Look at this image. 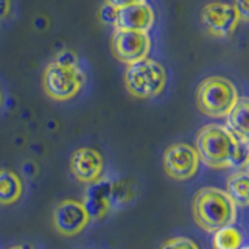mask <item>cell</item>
Returning <instances> with one entry per match:
<instances>
[{
  "instance_id": "obj_1",
  "label": "cell",
  "mask_w": 249,
  "mask_h": 249,
  "mask_svg": "<svg viewBox=\"0 0 249 249\" xmlns=\"http://www.w3.org/2000/svg\"><path fill=\"white\" fill-rule=\"evenodd\" d=\"M248 143L249 142L238 140L224 124L209 123L196 134L195 150L199 160L210 168L241 170L248 168Z\"/></svg>"
},
{
  "instance_id": "obj_2",
  "label": "cell",
  "mask_w": 249,
  "mask_h": 249,
  "mask_svg": "<svg viewBox=\"0 0 249 249\" xmlns=\"http://www.w3.org/2000/svg\"><path fill=\"white\" fill-rule=\"evenodd\" d=\"M192 213L199 229L213 233L216 229L235 223L237 206L224 190L218 187H204L195 193Z\"/></svg>"
},
{
  "instance_id": "obj_3",
  "label": "cell",
  "mask_w": 249,
  "mask_h": 249,
  "mask_svg": "<svg viewBox=\"0 0 249 249\" xmlns=\"http://www.w3.org/2000/svg\"><path fill=\"white\" fill-rule=\"evenodd\" d=\"M124 88L136 98H154L162 93L167 84V72L159 61L145 58L126 66Z\"/></svg>"
},
{
  "instance_id": "obj_4",
  "label": "cell",
  "mask_w": 249,
  "mask_h": 249,
  "mask_svg": "<svg viewBox=\"0 0 249 249\" xmlns=\"http://www.w3.org/2000/svg\"><path fill=\"white\" fill-rule=\"evenodd\" d=\"M235 84L224 76H209L202 80L196 90L199 111L212 119H224L238 100Z\"/></svg>"
},
{
  "instance_id": "obj_5",
  "label": "cell",
  "mask_w": 249,
  "mask_h": 249,
  "mask_svg": "<svg viewBox=\"0 0 249 249\" xmlns=\"http://www.w3.org/2000/svg\"><path fill=\"white\" fill-rule=\"evenodd\" d=\"M84 83L86 75L80 66L66 67L52 61L42 73L44 92L54 101L72 100L80 93Z\"/></svg>"
},
{
  "instance_id": "obj_6",
  "label": "cell",
  "mask_w": 249,
  "mask_h": 249,
  "mask_svg": "<svg viewBox=\"0 0 249 249\" xmlns=\"http://www.w3.org/2000/svg\"><path fill=\"white\" fill-rule=\"evenodd\" d=\"M112 54L123 64H132L148 58L151 52V37L145 31L115 30L111 37Z\"/></svg>"
},
{
  "instance_id": "obj_7",
  "label": "cell",
  "mask_w": 249,
  "mask_h": 249,
  "mask_svg": "<svg viewBox=\"0 0 249 249\" xmlns=\"http://www.w3.org/2000/svg\"><path fill=\"white\" fill-rule=\"evenodd\" d=\"M162 165L165 173L176 181H187L196 175L199 158L195 146L187 143H173L163 151Z\"/></svg>"
},
{
  "instance_id": "obj_8",
  "label": "cell",
  "mask_w": 249,
  "mask_h": 249,
  "mask_svg": "<svg viewBox=\"0 0 249 249\" xmlns=\"http://www.w3.org/2000/svg\"><path fill=\"white\" fill-rule=\"evenodd\" d=\"M201 22L212 36L228 37L238 27L240 16L232 3L212 2L202 8Z\"/></svg>"
},
{
  "instance_id": "obj_9",
  "label": "cell",
  "mask_w": 249,
  "mask_h": 249,
  "mask_svg": "<svg viewBox=\"0 0 249 249\" xmlns=\"http://www.w3.org/2000/svg\"><path fill=\"white\" fill-rule=\"evenodd\" d=\"M90 221L83 202L75 199H64L54 207L53 226L61 235L75 237L83 232Z\"/></svg>"
},
{
  "instance_id": "obj_10",
  "label": "cell",
  "mask_w": 249,
  "mask_h": 249,
  "mask_svg": "<svg viewBox=\"0 0 249 249\" xmlns=\"http://www.w3.org/2000/svg\"><path fill=\"white\" fill-rule=\"evenodd\" d=\"M105 168L103 156L95 148H78L70 156V171L80 182L93 184L101 179Z\"/></svg>"
},
{
  "instance_id": "obj_11",
  "label": "cell",
  "mask_w": 249,
  "mask_h": 249,
  "mask_svg": "<svg viewBox=\"0 0 249 249\" xmlns=\"http://www.w3.org/2000/svg\"><path fill=\"white\" fill-rule=\"evenodd\" d=\"M117 198L115 185L107 179H98L97 182L89 184V189L86 192L83 206L88 212L90 220H101L112 207Z\"/></svg>"
},
{
  "instance_id": "obj_12",
  "label": "cell",
  "mask_w": 249,
  "mask_h": 249,
  "mask_svg": "<svg viewBox=\"0 0 249 249\" xmlns=\"http://www.w3.org/2000/svg\"><path fill=\"white\" fill-rule=\"evenodd\" d=\"M154 10L148 2L128 5L117 10L115 30H131V31H145L148 33L154 25Z\"/></svg>"
},
{
  "instance_id": "obj_13",
  "label": "cell",
  "mask_w": 249,
  "mask_h": 249,
  "mask_svg": "<svg viewBox=\"0 0 249 249\" xmlns=\"http://www.w3.org/2000/svg\"><path fill=\"white\" fill-rule=\"evenodd\" d=\"M226 124L233 136L238 140L249 142V132H248V98L238 97L237 103L232 106V109L224 117Z\"/></svg>"
},
{
  "instance_id": "obj_14",
  "label": "cell",
  "mask_w": 249,
  "mask_h": 249,
  "mask_svg": "<svg viewBox=\"0 0 249 249\" xmlns=\"http://www.w3.org/2000/svg\"><path fill=\"white\" fill-rule=\"evenodd\" d=\"M23 193V182L13 170H0V206H11Z\"/></svg>"
},
{
  "instance_id": "obj_15",
  "label": "cell",
  "mask_w": 249,
  "mask_h": 249,
  "mask_svg": "<svg viewBox=\"0 0 249 249\" xmlns=\"http://www.w3.org/2000/svg\"><path fill=\"white\" fill-rule=\"evenodd\" d=\"M248 168H241L233 171V173L228 178L226 182V193L229 195V198L233 201V204L237 207H248Z\"/></svg>"
},
{
  "instance_id": "obj_16",
  "label": "cell",
  "mask_w": 249,
  "mask_h": 249,
  "mask_svg": "<svg viewBox=\"0 0 249 249\" xmlns=\"http://www.w3.org/2000/svg\"><path fill=\"white\" fill-rule=\"evenodd\" d=\"M212 245L213 249H238L243 246V233L233 224L224 226L213 232Z\"/></svg>"
},
{
  "instance_id": "obj_17",
  "label": "cell",
  "mask_w": 249,
  "mask_h": 249,
  "mask_svg": "<svg viewBox=\"0 0 249 249\" xmlns=\"http://www.w3.org/2000/svg\"><path fill=\"white\" fill-rule=\"evenodd\" d=\"M160 249H199L192 238L187 237H173L167 241H163Z\"/></svg>"
},
{
  "instance_id": "obj_18",
  "label": "cell",
  "mask_w": 249,
  "mask_h": 249,
  "mask_svg": "<svg viewBox=\"0 0 249 249\" xmlns=\"http://www.w3.org/2000/svg\"><path fill=\"white\" fill-rule=\"evenodd\" d=\"M100 20L105 23V25H109V27H114L115 23V18H117V8H114L112 5L109 3H103L100 8Z\"/></svg>"
},
{
  "instance_id": "obj_19",
  "label": "cell",
  "mask_w": 249,
  "mask_h": 249,
  "mask_svg": "<svg viewBox=\"0 0 249 249\" xmlns=\"http://www.w3.org/2000/svg\"><path fill=\"white\" fill-rule=\"evenodd\" d=\"M53 62H56L59 66H66V67H73L78 66V58L73 52L70 50H59L54 56Z\"/></svg>"
},
{
  "instance_id": "obj_20",
  "label": "cell",
  "mask_w": 249,
  "mask_h": 249,
  "mask_svg": "<svg viewBox=\"0 0 249 249\" xmlns=\"http://www.w3.org/2000/svg\"><path fill=\"white\" fill-rule=\"evenodd\" d=\"M233 8L237 10L240 20H248L249 18V0H235Z\"/></svg>"
},
{
  "instance_id": "obj_21",
  "label": "cell",
  "mask_w": 249,
  "mask_h": 249,
  "mask_svg": "<svg viewBox=\"0 0 249 249\" xmlns=\"http://www.w3.org/2000/svg\"><path fill=\"white\" fill-rule=\"evenodd\" d=\"M106 3L112 5L114 8H123V6H128V5H134V3H142V2H146V0H105Z\"/></svg>"
},
{
  "instance_id": "obj_22",
  "label": "cell",
  "mask_w": 249,
  "mask_h": 249,
  "mask_svg": "<svg viewBox=\"0 0 249 249\" xmlns=\"http://www.w3.org/2000/svg\"><path fill=\"white\" fill-rule=\"evenodd\" d=\"M13 2L11 0H0V20L6 19L11 13Z\"/></svg>"
},
{
  "instance_id": "obj_23",
  "label": "cell",
  "mask_w": 249,
  "mask_h": 249,
  "mask_svg": "<svg viewBox=\"0 0 249 249\" xmlns=\"http://www.w3.org/2000/svg\"><path fill=\"white\" fill-rule=\"evenodd\" d=\"M10 249H33V248L28 246V245H16V246H13Z\"/></svg>"
},
{
  "instance_id": "obj_24",
  "label": "cell",
  "mask_w": 249,
  "mask_h": 249,
  "mask_svg": "<svg viewBox=\"0 0 249 249\" xmlns=\"http://www.w3.org/2000/svg\"><path fill=\"white\" fill-rule=\"evenodd\" d=\"M2 103H3V95H2V90H0V107H2Z\"/></svg>"
},
{
  "instance_id": "obj_25",
  "label": "cell",
  "mask_w": 249,
  "mask_h": 249,
  "mask_svg": "<svg viewBox=\"0 0 249 249\" xmlns=\"http://www.w3.org/2000/svg\"><path fill=\"white\" fill-rule=\"evenodd\" d=\"M238 249H248V246H246V245H243V246H241V248H238Z\"/></svg>"
}]
</instances>
